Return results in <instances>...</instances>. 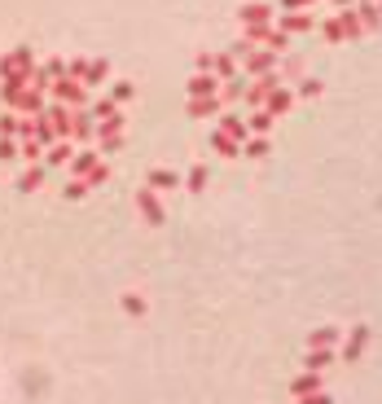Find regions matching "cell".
<instances>
[{"label": "cell", "instance_id": "cell-1", "mask_svg": "<svg viewBox=\"0 0 382 404\" xmlns=\"http://www.w3.org/2000/svg\"><path fill=\"white\" fill-rule=\"evenodd\" d=\"M361 347H365V330H356V339H352V347H348V356H361Z\"/></svg>", "mask_w": 382, "mask_h": 404}]
</instances>
